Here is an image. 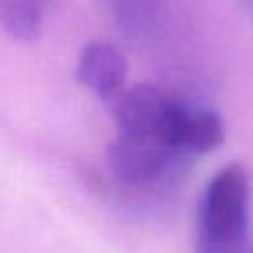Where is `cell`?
<instances>
[{"mask_svg":"<svg viewBox=\"0 0 253 253\" xmlns=\"http://www.w3.org/2000/svg\"><path fill=\"white\" fill-rule=\"evenodd\" d=\"M238 4H240V9L245 11V16L253 22V0H238Z\"/></svg>","mask_w":253,"mask_h":253,"instance_id":"cell-6","label":"cell"},{"mask_svg":"<svg viewBox=\"0 0 253 253\" xmlns=\"http://www.w3.org/2000/svg\"><path fill=\"white\" fill-rule=\"evenodd\" d=\"M193 253H253L251 178L242 162L222 167L207 182L198 205Z\"/></svg>","mask_w":253,"mask_h":253,"instance_id":"cell-2","label":"cell"},{"mask_svg":"<svg viewBox=\"0 0 253 253\" xmlns=\"http://www.w3.org/2000/svg\"><path fill=\"white\" fill-rule=\"evenodd\" d=\"M109 107L116 135L107 149V167L125 191H167L224 140L222 116L213 107L156 84L126 87Z\"/></svg>","mask_w":253,"mask_h":253,"instance_id":"cell-1","label":"cell"},{"mask_svg":"<svg viewBox=\"0 0 253 253\" xmlns=\"http://www.w3.org/2000/svg\"><path fill=\"white\" fill-rule=\"evenodd\" d=\"M114 18L129 36H149L158 27L162 0H109Z\"/></svg>","mask_w":253,"mask_h":253,"instance_id":"cell-5","label":"cell"},{"mask_svg":"<svg viewBox=\"0 0 253 253\" xmlns=\"http://www.w3.org/2000/svg\"><path fill=\"white\" fill-rule=\"evenodd\" d=\"M56 0H0V25L11 38L31 42L42 34Z\"/></svg>","mask_w":253,"mask_h":253,"instance_id":"cell-4","label":"cell"},{"mask_svg":"<svg viewBox=\"0 0 253 253\" xmlns=\"http://www.w3.org/2000/svg\"><path fill=\"white\" fill-rule=\"evenodd\" d=\"M76 78L98 100L111 105L126 89L125 53L105 40H93L84 44L76 62Z\"/></svg>","mask_w":253,"mask_h":253,"instance_id":"cell-3","label":"cell"}]
</instances>
